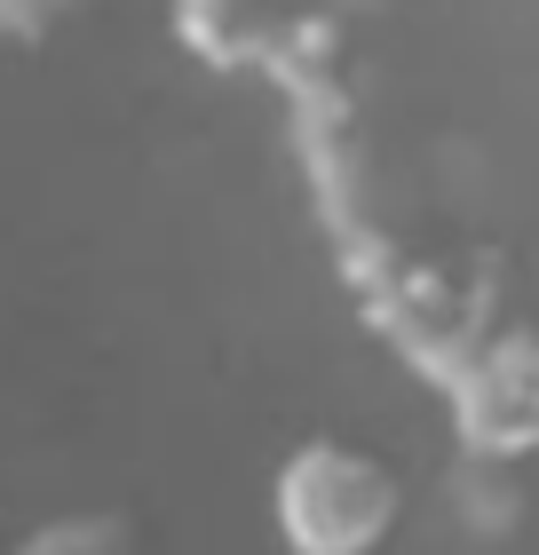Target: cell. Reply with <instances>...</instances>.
I'll return each instance as SVG.
<instances>
[{"instance_id":"6da1fadb","label":"cell","mask_w":539,"mask_h":555,"mask_svg":"<svg viewBox=\"0 0 539 555\" xmlns=\"http://www.w3.org/2000/svg\"><path fill=\"white\" fill-rule=\"evenodd\" d=\"M270 516L294 555H373V547H389L397 516H405V485L381 452L349 444V437H310L278 468Z\"/></svg>"},{"instance_id":"7a4b0ae2","label":"cell","mask_w":539,"mask_h":555,"mask_svg":"<svg viewBox=\"0 0 539 555\" xmlns=\"http://www.w3.org/2000/svg\"><path fill=\"white\" fill-rule=\"evenodd\" d=\"M175 40L207 72H262L278 88L357 48L342 0H175Z\"/></svg>"},{"instance_id":"3957f363","label":"cell","mask_w":539,"mask_h":555,"mask_svg":"<svg viewBox=\"0 0 539 555\" xmlns=\"http://www.w3.org/2000/svg\"><path fill=\"white\" fill-rule=\"evenodd\" d=\"M445 397L460 452H492V461L539 452V325H500L445 382Z\"/></svg>"},{"instance_id":"277c9868","label":"cell","mask_w":539,"mask_h":555,"mask_svg":"<svg viewBox=\"0 0 539 555\" xmlns=\"http://www.w3.org/2000/svg\"><path fill=\"white\" fill-rule=\"evenodd\" d=\"M452 516L469 524L476 540H508L524 524V485H516V461H492V452H460L452 468Z\"/></svg>"},{"instance_id":"5b68a950","label":"cell","mask_w":539,"mask_h":555,"mask_svg":"<svg viewBox=\"0 0 539 555\" xmlns=\"http://www.w3.org/2000/svg\"><path fill=\"white\" fill-rule=\"evenodd\" d=\"M9 555H151V547L136 532V516L80 508V516H56V524H40V532H24Z\"/></svg>"},{"instance_id":"8992f818","label":"cell","mask_w":539,"mask_h":555,"mask_svg":"<svg viewBox=\"0 0 539 555\" xmlns=\"http://www.w3.org/2000/svg\"><path fill=\"white\" fill-rule=\"evenodd\" d=\"M95 0H0V40L9 48H48L56 33H72Z\"/></svg>"}]
</instances>
